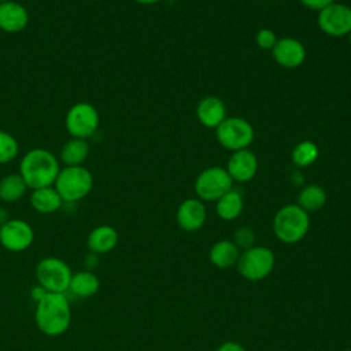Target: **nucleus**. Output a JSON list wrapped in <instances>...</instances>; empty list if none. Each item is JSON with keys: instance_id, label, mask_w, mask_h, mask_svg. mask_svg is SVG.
I'll return each instance as SVG.
<instances>
[{"instance_id": "nucleus-1", "label": "nucleus", "mask_w": 351, "mask_h": 351, "mask_svg": "<svg viewBox=\"0 0 351 351\" xmlns=\"http://www.w3.org/2000/svg\"><path fill=\"white\" fill-rule=\"evenodd\" d=\"M34 321L38 330L45 336L63 335L71 324V307L66 293L47 292L36 303Z\"/></svg>"}, {"instance_id": "nucleus-2", "label": "nucleus", "mask_w": 351, "mask_h": 351, "mask_svg": "<svg viewBox=\"0 0 351 351\" xmlns=\"http://www.w3.org/2000/svg\"><path fill=\"white\" fill-rule=\"evenodd\" d=\"M60 171L59 158L47 148L29 149L19 162V174L29 189L52 186Z\"/></svg>"}, {"instance_id": "nucleus-3", "label": "nucleus", "mask_w": 351, "mask_h": 351, "mask_svg": "<svg viewBox=\"0 0 351 351\" xmlns=\"http://www.w3.org/2000/svg\"><path fill=\"white\" fill-rule=\"evenodd\" d=\"M310 229V215L296 203L280 207L273 218V232L277 240L284 244L302 241Z\"/></svg>"}, {"instance_id": "nucleus-4", "label": "nucleus", "mask_w": 351, "mask_h": 351, "mask_svg": "<svg viewBox=\"0 0 351 351\" xmlns=\"http://www.w3.org/2000/svg\"><path fill=\"white\" fill-rule=\"evenodd\" d=\"M64 203H75L86 197L93 188V176L84 165L64 166L53 184Z\"/></svg>"}, {"instance_id": "nucleus-5", "label": "nucleus", "mask_w": 351, "mask_h": 351, "mask_svg": "<svg viewBox=\"0 0 351 351\" xmlns=\"http://www.w3.org/2000/svg\"><path fill=\"white\" fill-rule=\"evenodd\" d=\"M276 266L274 252L265 245H254L240 252L236 267L239 274L248 281H262L269 277Z\"/></svg>"}, {"instance_id": "nucleus-6", "label": "nucleus", "mask_w": 351, "mask_h": 351, "mask_svg": "<svg viewBox=\"0 0 351 351\" xmlns=\"http://www.w3.org/2000/svg\"><path fill=\"white\" fill-rule=\"evenodd\" d=\"M73 271L67 262L56 256H45L36 266V280L47 292L66 293Z\"/></svg>"}, {"instance_id": "nucleus-7", "label": "nucleus", "mask_w": 351, "mask_h": 351, "mask_svg": "<svg viewBox=\"0 0 351 351\" xmlns=\"http://www.w3.org/2000/svg\"><path fill=\"white\" fill-rule=\"evenodd\" d=\"M214 130L219 145L232 152L248 148L255 137L252 125L241 117H226Z\"/></svg>"}, {"instance_id": "nucleus-8", "label": "nucleus", "mask_w": 351, "mask_h": 351, "mask_svg": "<svg viewBox=\"0 0 351 351\" xmlns=\"http://www.w3.org/2000/svg\"><path fill=\"white\" fill-rule=\"evenodd\" d=\"M100 117L97 108L88 101L73 104L64 117V128L71 137L90 138L99 129Z\"/></svg>"}, {"instance_id": "nucleus-9", "label": "nucleus", "mask_w": 351, "mask_h": 351, "mask_svg": "<svg viewBox=\"0 0 351 351\" xmlns=\"http://www.w3.org/2000/svg\"><path fill=\"white\" fill-rule=\"evenodd\" d=\"M233 180L222 166H210L202 170L193 184L195 193L202 202H217L233 188Z\"/></svg>"}, {"instance_id": "nucleus-10", "label": "nucleus", "mask_w": 351, "mask_h": 351, "mask_svg": "<svg viewBox=\"0 0 351 351\" xmlns=\"http://www.w3.org/2000/svg\"><path fill=\"white\" fill-rule=\"evenodd\" d=\"M317 23L321 32L330 37H344L351 32V7L333 1L318 12Z\"/></svg>"}, {"instance_id": "nucleus-11", "label": "nucleus", "mask_w": 351, "mask_h": 351, "mask_svg": "<svg viewBox=\"0 0 351 351\" xmlns=\"http://www.w3.org/2000/svg\"><path fill=\"white\" fill-rule=\"evenodd\" d=\"M34 241L32 225L21 218H10L0 225V244L10 252H22Z\"/></svg>"}, {"instance_id": "nucleus-12", "label": "nucleus", "mask_w": 351, "mask_h": 351, "mask_svg": "<svg viewBox=\"0 0 351 351\" xmlns=\"http://www.w3.org/2000/svg\"><path fill=\"white\" fill-rule=\"evenodd\" d=\"M207 219V208L204 202L197 197H188L182 200L176 211L177 225L188 233L197 232L203 228Z\"/></svg>"}, {"instance_id": "nucleus-13", "label": "nucleus", "mask_w": 351, "mask_h": 351, "mask_svg": "<svg viewBox=\"0 0 351 351\" xmlns=\"http://www.w3.org/2000/svg\"><path fill=\"white\" fill-rule=\"evenodd\" d=\"M226 171L233 182L244 184L251 181L258 173V158L248 148L234 151L228 159Z\"/></svg>"}, {"instance_id": "nucleus-14", "label": "nucleus", "mask_w": 351, "mask_h": 351, "mask_svg": "<svg viewBox=\"0 0 351 351\" xmlns=\"http://www.w3.org/2000/svg\"><path fill=\"white\" fill-rule=\"evenodd\" d=\"M273 59L277 64L285 69H296L306 60L304 45L293 37H281L271 49Z\"/></svg>"}, {"instance_id": "nucleus-15", "label": "nucleus", "mask_w": 351, "mask_h": 351, "mask_svg": "<svg viewBox=\"0 0 351 351\" xmlns=\"http://www.w3.org/2000/svg\"><path fill=\"white\" fill-rule=\"evenodd\" d=\"M29 11L23 4L15 0L0 3V30L15 34L26 29L29 25Z\"/></svg>"}, {"instance_id": "nucleus-16", "label": "nucleus", "mask_w": 351, "mask_h": 351, "mask_svg": "<svg viewBox=\"0 0 351 351\" xmlns=\"http://www.w3.org/2000/svg\"><path fill=\"white\" fill-rule=\"evenodd\" d=\"M197 121L207 129H215L228 115L225 103L217 96H206L196 106Z\"/></svg>"}, {"instance_id": "nucleus-17", "label": "nucleus", "mask_w": 351, "mask_h": 351, "mask_svg": "<svg viewBox=\"0 0 351 351\" xmlns=\"http://www.w3.org/2000/svg\"><path fill=\"white\" fill-rule=\"evenodd\" d=\"M118 232L111 225H99L93 228L86 237V247L96 255L111 252L118 244Z\"/></svg>"}, {"instance_id": "nucleus-18", "label": "nucleus", "mask_w": 351, "mask_h": 351, "mask_svg": "<svg viewBox=\"0 0 351 351\" xmlns=\"http://www.w3.org/2000/svg\"><path fill=\"white\" fill-rule=\"evenodd\" d=\"M30 206L40 214H52L62 208L63 199L55 189V186H44L33 189L30 193Z\"/></svg>"}, {"instance_id": "nucleus-19", "label": "nucleus", "mask_w": 351, "mask_h": 351, "mask_svg": "<svg viewBox=\"0 0 351 351\" xmlns=\"http://www.w3.org/2000/svg\"><path fill=\"white\" fill-rule=\"evenodd\" d=\"M240 250L232 240H218L208 251V259L211 265L218 269H230L236 266L240 256Z\"/></svg>"}, {"instance_id": "nucleus-20", "label": "nucleus", "mask_w": 351, "mask_h": 351, "mask_svg": "<svg viewBox=\"0 0 351 351\" xmlns=\"http://www.w3.org/2000/svg\"><path fill=\"white\" fill-rule=\"evenodd\" d=\"M244 210L243 193L234 186L215 202V213L223 221H234Z\"/></svg>"}, {"instance_id": "nucleus-21", "label": "nucleus", "mask_w": 351, "mask_h": 351, "mask_svg": "<svg viewBox=\"0 0 351 351\" xmlns=\"http://www.w3.org/2000/svg\"><path fill=\"white\" fill-rule=\"evenodd\" d=\"M90 147L88 140L71 137L67 140L59 152V162L64 166H82L88 159Z\"/></svg>"}, {"instance_id": "nucleus-22", "label": "nucleus", "mask_w": 351, "mask_h": 351, "mask_svg": "<svg viewBox=\"0 0 351 351\" xmlns=\"http://www.w3.org/2000/svg\"><path fill=\"white\" fill-rule=\"evenodd\" d=\"M100 289V280L99 277L90 271V270H81L77 273H73L69 291L74 296H78L81 299L92 298L95 296Z\"/></svg>"}, {"instance_id": "nucleus-23", "label": "nucleus", "mask_w": 351, "mask_h": 351, "mask_svg": "<svg viewBox=\"0 0 351 351\" xmlns=\"http://www.w3.org/2000/svg\"><path fill=\"white\" fill-rule=\"evenodd\" d=\"M326 191L321 185L308 184L299 191L296 196V204L307 213H314L326 204Z\"/></svg>"}, {"instance_id": "nucleus-24", "label": "nucleus", "mask_w": 351, "mask_h": 351, "mask_svg": "<svg viewBox=\"0 0 351 351\" xmlns=\"http://www.w3.org/2000/svg\"><path fill=\"white\" fill-rule=\"evenodd\" d=\"M27 189L19 173H11L0 178V200L4 203L18 202L25 196Z\"/></svg>"}, {"instance_id": "nucleus-25", "label": "nucleus", "mask_w": 351, "mask_h": 351, "mask_svg": "<svg viewBox=\"0 0 351 351\" xmlns=\"http://www.w3.org/2000/svg\"><path fill=\"white\" fill-rule=\"evenodd\" d=\"M318 156H319V148L311 140H303L298 143L291 152V160L299 169L311 166L318 159Z\"/></svg>"}, {"instance_id": "nucleus-26", "label": "nucleus", "mask_w": 351, "mask_h": 351, "mask_svg": "<svg viewBox=\"0 0 351 351\" xmlns=\"http://www.w3.org/2000/svg\"><path fill=\"white\" fill-rule=\"evenodd\" d=\"M19 154V143L14 134L0 129V165L12 162Z\"/></svg>"}, {"instance_id": "nucleus-27", "label": "nucleus", "mask_w": 351, "mask_h": 351, "mask_svg": "<svg viewBox=\"0 0 351 351\" xmlns=\"http://www.w3.org/2000/svg\"><path fill=\"white\" fill-rule=\"evenodd\" d=\"M232 241L237 245V248L240 251L248 250V248L255 245V233L248 226H240L234 230Z\"/></svg>"}, {"instance_id": "nucleus-28", "label": "nucleus", "mask_w": 351, "mask_h": 351, "mask_svg": "<svg viewBox=\"0 0 351 351\" xmlns=\"http://www.w3.org/2000/svg\"><path fill=\"white\" fill-rule=\"evenodd\" d=\"M278 37L276 36V33L269 29V27H262L256 32L255 34V43L256 45L261 48V49H265V51H271L273 47L276 45Z\"/></svg>"}, {"instance_id": "nucleus-29", "label": "nucleus", "mask_w": 351, "mask_h": 351, "mask_svg": "<svg viewBox=\"0 0 351 351\" xmlns=\"http://www.w3.org/2000/svg\"><path fill=\"white\" fill-rule=\"evenodd\" d=\"M306 8L313 10V11H321L325 7H328L329 4H332L335 0H299Z\"/></svg>"}, {"instance_id": "nucleus-30", "label": "nucleus", "mask_w": 351, "mask_h": 351, "mask_svg": "<svg viewBox=\"0 0 351 351\" xmlns=\"http://www.w3.org/2000/svg\"><path fill=\"white\" fill-rule=\"evenodd\" d=\"M215 351H247V350L240 343L228 340V341H223L222 344H219Z\"/></svg>"}, {"instance_id": "nucleus-31", "label": "nucleus", "mask_w": 351, "mask_h": 351, "mask_svg": "<svg viewBox=\"0 0 351 351\" xmlns=\"http://www.w3.org/2000/svg\"><path fill=\"white\" fill-rule=\"evenodd\" d=\"M99 262V255L93 254V252H89L85 259H84V263H85V270H90L93 271V269L96 267V263Z\"/></svg>"}, {"instance_id": "nucleus-32", "label": "nucleus", "mask_w": 351, "mask_h": 351, "mask_svg": "<svg viewBox=\"0 0 351 351\" xmlns=\"http://www.w3.org/2000/svg\"><path fill=\"white\" fill-rule=\"evenodd\" d=\"M45 293H47V291H45L43 287H40L38 284L30 289V298H32L36 303H37Z\"/></svg>"}, {"instance_id": "nucleus-33", "label": "nucleus", "mask_w": 351, "mask_h": 351, "mask_svg": "<svg viewBox=\"0 0 351 351\" xmlns=\"http://www.w3.org/2000/svg\"><path fill=\"white\" fill-rule=\"evenodd\" d=\"M10 219L8 217V211L4 207H0V225H3L4 222H7Z\"/></svg>"}, {"instance_id": "nucleus-34", "label": "nucleus", "mask_w": 351, "mask_h": 351, "mask_svg": "<svg viewBox=\"0 0 351 351\" xmlns=\"http://www.w3.org/2000/svg\"><path fill=\"white\" fill-rule=\"evenodd\" d=\"M136 3L138 4H144V5H149V4H155V3H159L162 0H134Z\"/></svg>"}, {"instance_id": "nucleus-35", "label": "nucleus", "mask_w": 351, "mask_h": 351, "mask_svg": "<svg viewBox=\"0 0 351 351\" xmlns=\"http://www.w3.org/2000/svg\"><path fill=\"white\" fill-rule=\"evenodd\" d=\"M348 43H350V45H351V32H350V34H348Z\"/></svg>"}, {"instance_id": "nucleus-36", "label": "nucleus", "mask_w": 351, "mask_h": 351, "mask_svg": "<svg viewBox=\"0 0 351 351\" xmlns=\"http://www.w3.org/2000/svg\"><path fill=\"white\" fill-rule=\"evenodd\" d=\"M343 351H351V348H346V350H343Z\"/></svg>"}, {"instance_id": "nucleus-37", "label": "nucleus", "mask_w": 351, "mask_h": 351, "mask_svg": "<svg viewBox=\"0 0 351 351\" xmlns=\"http://www.w3.org/2000/svg\"><path fill=\"white\" fill-rule=\"evenodd\" d=\"M3 1H5V0H0V3H3Z\"/></svg>"}]
</instances>
